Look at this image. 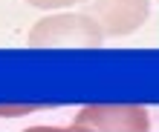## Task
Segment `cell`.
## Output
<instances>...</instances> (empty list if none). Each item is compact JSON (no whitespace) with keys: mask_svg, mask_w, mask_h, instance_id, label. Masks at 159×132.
I'll use <instances>...</instances> for the list:
<instances>
[{"mask_svg":"<svg viewBox=\"0 0 159 132\" xmlns=\"http://www.w3.org/2000/svg\"><path fill=\"white\" fill-rule=\"evenodd\" d=\"M75 40L78 46H96L98 43V29L84 23V17H52L49 23H41L38 29L32 32V43H58V40Z\"/></svg>","mask_w":159,"mask_h":132,"instance_id":"obj_2","label":"cell"},{"mask_svg":"<svg viewBox=\"0 0 159 132\" xmlns=\"http://www.w3.org/2000/svg\"><path fill=\"white\" fill-rule=\"evenodd\" d=\"M75 124L93 132H148L151 121L142 106H84Z\"/></svg>","mask_w":159,"mask_h":132,"instance_id":"obj_1","label":"cell"},{"mask_svg":"<svg viewBox=\"0 0 159 132\" xmlns=\"http://www.w3.org/2000/svg\"><path fill=\"white\" fill-rule=\"evenodd\" d=\"M32 3H38V6H55V3H70V0H32Z\"/></svg>","mask_w":159,"mask_h":132,"instance_id":"obj_4","label":"cell"},{"mask_svg":"<svg viewBox=\"0 0 159 132\" xmlns=\"http://www.w3.org/2000/svg\"><path fill=\"white\" fill-rule=\"evenodd\" d=\"M23 132H93V129L81 126V124H72V126H29Z\"/></svg>","mask_w":159,"mask_h":132,"instance_id":"obj_3","label":"cell"}]
</instances>
